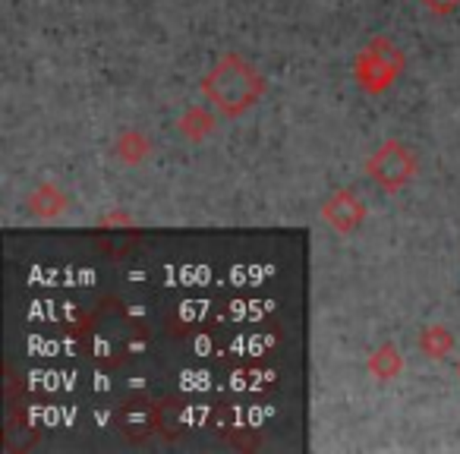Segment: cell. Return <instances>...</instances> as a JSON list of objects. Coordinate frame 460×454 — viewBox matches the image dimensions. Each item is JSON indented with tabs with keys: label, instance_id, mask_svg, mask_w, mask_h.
<instances>
[{
	"label": "cell",
	"instance_id": "6da1fadb",
	"mask_svg": "<svg viewBox=\"0 0 460 454\" xmlns=\"http://www.w3.org/2000/svg\"><path fill=\"white\" fill-rule=\"evenodd\" d=\"M269 92V79L243 54H221L208 73L202 76V95L215 108L217 117L237 120L252 111Z\"/></svg>",
	"mask_w": 460,
	"mask_h": 454
},
{
	"label": "cell",
	"instance_id": "7a4b0ae2",
	"mask_svg": "<svg viewBox=\"0 0 460 454\" xmlns=\"http://www.w3.org/2000/svg\"><path fill=\"white\" fill-rule=\"evenodd\" d=\"M403 67H407V58L401 48L385 35H378L353 58V79L366 95H385L401 79Z\"/></svg>",
	"mask_w": 460,
	"mask_h": 454
},
{
	"label": "cell",
	"instance_id": "3957f363",
	"mask_svg": "<svg viewBox=\"0 0 460 454\" xmlns=\"http://www.w3.org/2000/svg\"><path fill=\"white\" fill-rule=\"evenodd\" d=\"M420 174V155L401 139H388L369 155L366 161V177L382 192H401L410 180Z\"/></svg>",
	"mask_w": 460,
	"mask_h": 454
},
{
	"label": "cell",
	"instance_id": "277c9868",
	"mask_svg": "<svg viewBox=\"0 0 460 454\" xmlns=\"http://www.w3.org/2000/svg\"><path fill=\"white\" fill-rule=\"evenodd\" d=\"M369 218V205L359 196L353 186H344V190H334L332 196L322 205V221L332 227L334 234H353L359 231Z\"/></svg>",
	"mask_w": 460,
	"mask_h": 454
},
{
	"label": "cell",
	"instance_id": "5b68a950",
	"mask_svg": "<svg viewBox=\"0 0 460 454\" xmlns=\"http://www.w3.org/2000/svg\"><path fill=\"white\" fill-rule=\"evenodd\" d=\"M26 205L35 218H41V221H54V218H60L66 209H70V196H66L54 180H41V183L26 196Z\"/></svg>",
	"mask_w": 460,
	"mask_h": 454
},
{
	"label": "cell",
	"instance_id": "8992f818",
	"mask_svg": "<svg viewBox=\"0 0 460 454\" xmlns=\"http://www.w3.org/2000/svg\"><path fill=\"white\" fill-rule=\"evenodd\" d=\"M366 372L382 385L394 382L403 372V357H401V351H397V344H391V341L378 344L376 351L369 353V360H366Z\"/></svg>",
	"mask_w": 460,
	"mask_h": 454
},
{
	"label": "cell",
	"instance_id": "52a82bcc",
	"mask_svg": "<svg viewBox=\"0 0 460 454\" xmlns=\"http://www.w3.org/2000/svg\"><path fill=\"white\" fill-rule=\"evenodd\" d=\"M152 139H148L142 129H123L120 136L114 139V155H117V161L120 165H127V167H136V165H142V161L152 155Z\"/></svg>",
	"mask_w": 460,
	"mask_h": 454
},
{
	"label": "cell",
	"instance_id": "ba28073f",
	"mask_svg": "<svg viewBox=\"0 0 460 454\" xmlns=\"http://www.w3.org/2000/svg\"><path fill=\"white\" fill-rule=\"evenodd\" d=\"M177 129H180V136H183V139L202 142L205 136H211L217 129V117L211 114L208 108H202V104H192V108H186L183 114H180Z\"/></svg>",
	"mask_w": 460,
	"mask_h": 454
},
{
	"label": "cell",
	"instance_id": "9c48e42d",
	"mask_svg": "<svg viewBox=\"0 0 460 454\" xmlns=\"http://www.w3.org/2000/svg\"><path fill=\"white\" fill-rule=\"evenodd\" d=\"M420 351L426 353L429 360H447L454 351V334L447 332L445 325H426L420 332Z\"/></svg>",
	"mask_w": 460,
	"mask_h": 454
},
{
	"label": "cell",
	"instance_id": "30bf717a",
	"mask_svg": "<svg viewBox=\"0 0 460 454\" xmlns=\"http://www.w3.org/2000/svg\"><path fill=\"white\" fill-rule=\"evenodd\" d=\"M420 7L432 16H451L454 10H460V0H420Z\"/></svg>",
	"mask_w": 460,
	"mask_h": 454
},
{
	"label": "cell",
	"instance_id": "8fae6325",
	"mask_svg": "<svg viewBox=\"0 0 460 454\" xmlns=\"http://www.w3.org/2000/svg\"><path fill=\"white\" fill-rule=\"evenodd\" d=\"M111 224H120V227H127V224H133V218L123 215V211H114V215H108L102 221V227H111Z\"/></svg>",
	"mask_w": 460,
	"mask_h": 454
},
{
	"label": "cell",
	"instance_id": "7c38bea8",
	"mask_svg": "<svg viewBox=\"0 0 460 454\" xmlns=\"http://www.w3.org/2000/svg\"><path fill=\"white\" fill-rule=\"evenodd\" d=\"M454 369H457V378H460V360H457V366H454Z\"/></svg>",
	"mask_w": 460,
	"mask_h": 454
}]
</instances>
